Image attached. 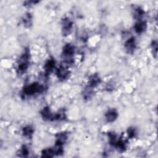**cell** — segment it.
I'll return each instance as SVG.
<instances>
[{
  "label": "cell",
  "instance_id": "obj_1",
  "mask_svg": "<svg viewBox=\"0 0 158 158\" xmlns=\"http://www.w3.org/2000/svg\"><path fill=\"white\" fill-rule=\"evenodd\" d=\"M29 58H30V54L28 49H26L23 54L21 56L19 59L18 67H17V73L19 74H22L27 70L28 64H29Z\"/></svg>",
  "mask_w": 158,
  "mask_h": 158
},
{
  "label": "cell",
  "instance_id": "obj_2",
  "mask_svg": "<svg viewBox=\"0 0 158 158\" xmlns=\"http://www.w3.org/2000/svg\"><path fill=\"white\" fill-rule=\"evenodd\" d=\"M44 89L43 85L38 83H33L30 85L26 86L23 90V93L25 95H33L35 93H41Z\"/></svg>",
  "mask_w": 158,
  "mask_h": 158
},
{
  "label": "cell",
  "instance_id": "obj_3",
  "mask_svg": "<svg viewBox=\"0 0 158 158\" xmlns=\"http://www.w3.org/2000/svg\"><path fill=\"white\" fill-rule=\"evenodd\" d=\"M75 49L74 47L70 44H67L64 46L62 52V56L64 57V60L65 63L69 64L73 62V55L74 54Z\"/></svg>",
  "mask_w": 158,
  "mask_h": 158
},
{
  "label": "cell",
  "instance_id": "obj_4",
  "mask_svg": "<svg viewBox=\"0 0 158 158\" xmlns=\"http://www.w3.org/2000/svg\"><path fill=\"white\" fill-rule=\"evenodd\" d=\"M72 27V22L68 18H65L62 22V29L64 35L66 36L70 33Z\"/></svg>",
  "mask_w": 158,
  "mask_h": 158
},
{
  "label": "cell",
  "instance_id": "obj_5",
  "mask_svg": "<svg viewBox=\"0 0 158 158\" xmlns=\"http://www.w3.org/2000/svg\"><path fill=\"white\" fill-rule=\"evenodd\" d=\"M56 75L59 80H64L68 77L69 75V71L65 66L62 65L57 69Z\"/></svg>",
  "mask_w": 158,
  "mask_h": 158
},
{
  "label": "cell",
  "instance_id": "obj_6",
  "mask_svg": "<svg viewBox=\"0 0 158 158\" xmlns=\"http://www.w3.org/2000/svg\"><path fill=\"white\" fill-rule=\"evenodd\" d=\"M125 48L128 52L133 53L136 48V42L134 37H131L129 38L125 43Z\"/></svg>",
  "mask_w": 158,
  "mask_h": 158
},
{
  "label": "cell",
  "instance_id": "obj_7",
  "mask_svg": "<svg viewBox=\"0 0 158 158\" xmlns=\"http://www.w3.org/2000/svg\"><path fill=\"white\" fill-rule=\"evenodd\" d=\"M56 144L59 145V146H62L66 142L68 138V135L65 132L59 133L56 135Z\"/></svg>",
  "mask_w": 158,
  "mask_h": 158
},
{
  "label": "cell",
  "instance_id": "obj_8",
  "mask_svg": "<svg viewBox=\"0 0 158 158\" xmlns=\"http://www.w3.org/2000/svg\"><path fill=\"white\" fill-rule=\"evenodd\" d=\"M146 27H147V24L146 22L139 20L135 23L134 26V29L137 33H141L146 30Z\"/></svg>",
  "mask_w": 158,
  "mask_h": 158
},
{
  "label": "cell",
  "instance_id": "obj_9",
  "mask_svg": "<svg viewBox=\"0 0 158 158\" xmlns=\"http://www.w3.org/2000/svg\"><path fill=\"white\" fill-rule=\"evenodd\" d=\"M105 116L108 122H112L117 118L118 114L115 109H110L106 113Z\"/></svg>",
  "mask_w": 158,
  "mask_h": 158
},
{
  "label": "cell",
  "instance_id": "obj_10",
  "mask_svg": "<svg viewBox=\"0 0 158 158\" xmlns=\"http://www.w3.org/2000/svg\"><path fill=\"white\" fill-rule=\"evenodd\" d=\"M41 115L44 120H53L54 115L51 112V110L48 107H45L43 109V110L41 111Z\"/></svg>",
  "mask_w": 158,
  "mask_h": 158
},
{
  "label": "cell",
  "instance_id": "obj_11",
  "mask_svg": "<svg viewBox=\"0 0 158 158\" xmlns=\"http://www.w3.org/2000/svg\"><path fill=\"white\" fill-rule=\"evenodd\" d=\"M55 67V60L54 59H49L44 65L45 73L46 75H49L54 69Z\"/></svg>",
  "mask_w": 158,
  "mask_h": 158
},
{
  "label": "cell",
  "instance_id": "obj_12",
  "mask_svg": "<svg viewBox=\"0 0 158 158\" xmlns=\"http://www.w3.org/2000/svg\"><path fill=\"white\" fill-rule=\"evenodd\" d=\"M101 82V79L98 74L91 75L89 79V86L93 88L96 86Z\"/></svg>",
  "mask_w": 158,
  "mask_h": 158
},
{
  "label": "cell",
  "instance_id": "obj_13",
  "mask_svg": "<svg viewBox=\"0 0 158 158\" xmlns=\"http://www.w3.org/2000/svg\"><path fill=\"white\" fill-rule=\"evenodd\" d=\"M22 133H23V136H25V137L31 138V136L33 133V128L31 126L27 125V126L23 127V128L22 130Z\"/></svg>",
  "mask_w": 158,
  "mask_h": 158
},
{
  "label": "cell",
  "instance_id": "obj_14",
  "mask_svg": "<svg viewBox=\"0 0 158 158\" xmlns=\"http://www.w3.org/2000/svg\"><path fill=\"white\" fill-rule=\"evenodd\" d=\"M114 146H115L120 151L123 152L126 149V143L122 139H117L114 144Z\"/></svg>",
  "mask_w": 158,
  "mask_h": 158
},
{
  "label": "cell",
  "instance_id": "obj_15",
  "mask_svg": "<svg viewBox=\"0 0 158 158\" xmlns=\"http://www.w3.org/2000/svg\"><path fill=\"white\" fill-rule=\"evenodd\" d=\"M144 15V10H143L141 8L138 7L135 9L134 17H135V18L136 19H137L138 21H139V20H141V19L143 17Z\"/></svg>",
  "mask_w": 158,
  "mask_h": 158
},
{
  "label": "cell",
  "instance_id": "obj_16",
  "mask_svg": "<svg viewBox=\"0 0 158 158\" xmlns=\"http://www.w3.org/2000/svg\"><path fill=\"white\" fill-rule=\"evenodd\" d=\"M93 94V91L92 89V88L90 86L86 87L84 89V93H83V98L85 99H88L91 98V96Z\"/></svg>",
  "mask_w": 158,
  "mask_h": 158
},
{
  "label": "cell",
  "instance_id": "obj_17",
  "mask_svg": "<svg viewBox=\"0 0 158 158\" xmlns=\"http://www.w3.org/2000/svg\"><path fill=\"white\" fill-rule=\"evenodd\" d=\"M55 155L53 148H48L42 151V157H51Z\"/></svg>",
  "mask_w": 158,
  "mask_h": 158
},
{
  "label": "cell",
  "instance_id": "obj_18",
  "mask_svg": "<svg viewBox=\"0 0 158 158\" xmlns=\"http://www.w3.org/2000/svg\"><path fill=\"white\" fill-rule=\"evenodd\" d=\"M31 16L30 13H27L26 15H25L23 19V23L25 26L29 27L31 25Z\"/></svg>",
  "mask_w": 158,
  "mask_h": 158
},
{
  "label": "cell",
  "instance_id": "obj_19",
  "mask_svg": "<svg viewBox=\"0 0 158 158\" xmlns=\"http://www.w3.org/2000/svg\"><path fill=\"white\" fill-rule=\"evenodd\" d=\"M20 156H22V157H26V156H27V155L29 153V151H28V149L27 147L26 146L23 145L22 147V148H21V149L20 151Z\"/></svg>",
  "mask_w": 158,
  "mask_h": 158
},
{
  "label": "cell",
  "instance_id": "obj_20",
  "mask_svg": "<svg viewBox=\"0 0 158 158\" xmlns=\"http://www.w3.org/2000/svg\"><path fill=\"white\" fill-rule=\"evenodd\" d=\"M127 133H128V135L130 138H133L135 136L136 134V131L134 128H129L127 130Z\"/></svg>",
  "mask_w": 158,
  "mask_h": 158
},
{
  "label": "cell",
  "instance_id": "obj_21",
  "mask_svg": "<svg viewBox=\"0 0 158 158\" xmlns=\"http://www.w3.org/2000/svg\"><path fill=\"white\" fill-rule=\"evenodd\" d=\"M152 48L153 50V53L154 54L156 55L157 51V43L156 41H154L152 43Z\"/></svg>",
  "mask_w": 158,
  "mask_h": 158
}]
</instances>
